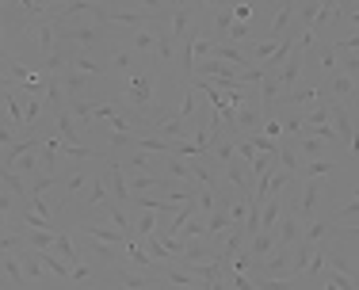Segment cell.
<instances>
[{
  "mask_svg": "<svg viewBox=\"0 0 359 290\" xmlns=\"http://www.w3.org/2000/svg\"><path fill=\"white\" fill-rule=\"evenodd\" d=\"M4 84L8 88H27V92H46V84H50V76H39V73H31L23 62H15L12 54L4 50Z\"/></svg>",
  "mask_w": 359,
  "mask_h": 290,
  "instance_id": "6da1fadb",
  "label": "cell"
},
{
  "mask_svg": "<svg viewBox=\"0 0 359 290\" xmlns=\"http://www.w3.org/2000/svg\"><path fill=\"white\" fill-rule=\"evenodd\" d=\"M325 96L332 99V104H355L359 99V92H355V76H348V73H332V76H325Z\"/></svg>",
  "mask_w": 359,
  "mask_h": 290,
  "instance_id": "7a4b0ae2",
  "label": "cell"
},
{
  "mask_svg": "<svg viewBox=\"0 0 359 290\" xmlns=\"http://www.w3.org/2000/svg\"><path fill=\"white\" fill-rule=\"evenodd\" d=\"M290 260H294L290 249H279V244H276V252H271L268 260H260L252 271H260L264 279H290Z\"/></svg>",
  "mask_w": 359,
  "mask_h": 290,
  "instance_id": "3957f363",
  "label": "cell"
},
{
  "mask_svg": "<svg viewBox=\"0 0 359 290\" xmlns=\"http://www.w3.org/2000/svg\"><path fill=\"white\" fill-rule=\"evenodd\" d=\"M92 176H96V172H92ZM92 176H88V168H73V172L62 180V195H57V210H65V207H69V202L76 199V195H81V187H84V184H92Z\"/></svg>",
  "mask_w": 359,
  "mask_h": 290,
  "instance_id": "277c9868",
  "label": "cell"
},
{
  "mask_svg": "<svg viewBox=\"0 0 359 290\" xmlns=\"http://www.w3.org/2000/svg\"><path fill=\"white\" fill-rule=\"evenodd\" d=\"M199 12V4H172V23H168V27H172V39L180 42V46H187V27H191V15Z\"/></svg>",
  "mask_w": 359,
  "mask_h": 290,
  "instance_id": "5b68a950",
  "label": "cell"
},
{
  "mask_svg": "<svg viewBox=\"0 0 359 290\" xmlns=\"http://www.w3.org/2000/svg\"><path fill=\"white\" fill-rule=\"evenodd\" d=\"M298 229H302V221H298L294 210H287L283 221L276 226V244H279V249H290V244H298V241H302V233H298Z\"/></svg>",
  "mask_w": 359,
  "mask_h": 290,
  "instance_id": "8992f818",
  "label": "cell"
},
{
  "mask_svg": "<svg viewBox=\"0 0 359 290\" xmlns=\"http://www.w3.org/2000/svg\"><path fill=\"white\" fill-rule=\"evenodd\" d=\"M325 252H329V268L332 271H340V275H348V279H355V283H359V268L352 263L355 256H348L340 244H325Z\"/></svg>",
  "mask_w": 359,
  "mask_h": 290,
  "instance_id": "52a82bcc",
  "label": "cell"
},
{
  "mask_svg": "<svg viewBox=\"0 0 359 290\" xmlns=\"http://www.w3.org/2000/svg\"><path fill=\"white\" fill-rule=\"evenodd\" d=\"M84 237H92V241H104V244H126L130 237L123 233V229H107V226H96V221H84V226H76Z\"/></svg>",
  "mask_w": 359,
  "mask_h": 290,
  "instance_id": "ba28073f",
  "label": "cell"
},
{
  "mask_svg": "<svg viewBox=\"0 0 359 290\" xmlns=\"http://www.w3.org/2000/svg\"><path fill=\"white\" fill-rule=\"evenodd\" d=\"M298 138H290V134H283V141H279V168L283 172H290L298 180V172H302V160H298V149H294Z\"/></svg>",
  "mask_w": 359,
  "mask_h": 290,
  "instance_id": "9c48e42d",
  "label": "cell"
},
{
  "mask_svg": "<svg viewBox=\"0 0 359 290\" xmlns=\"http://www.w3.org/2000/svg\"><path fill=\"white\" fill-rule=\"evenodd\" d=\"M20 263H23V275H27V283H42V279L50 275V271H46V263H42V256H39L35 249H23ZM50 279H54V275H50Z\"/></svg>",
  "mask_w": 359,
  "mask_h": 290,
  "instance_id": "30bf717a",
  "label": "cell"
},
{
  "mask_svg": "<svg viewBox=\"0 0 359 290\" xmlns=\"http://www.w3.org/2000/svg\"><path fill=\"white\" fill-rule=\"evenodd\" d=\"M81 202H84L88 210H92V207H107V210L115 207V202L107 199V187H104V176H100V172L92 176V184H88V191L81 195Z\"/></svg>",
  "mask_w": 359,
  "mask_h": 290,
  "instance_id": "8fae6325",
  "label": "cell"
},
{
  "mask_svg": "<svg viewBox=\"0 0 359 290\" xmlns=\"http://www.w3.org/2000/svg\"><path fill=\"white\" fill-rule=\"evenodd\" d=\"M294 15H298V4H279L276 8V20H271V27H268V35H264V39L279 42V39H283V31H287V23L294 20Z\"/></svg>",
  "mask_w": 359,
  "mask_h": 290,
  "instance_id": "7c38bea8",
  "label": "cell"
},
{
  "mask_svg": "<svg viewBox=\"0 0 359 290\" xmlns=\"http://www.w3.org/2000/svg\"><path fill=\"white\" fill-rule=\"evenodd\" d=\"M92 84V76H84V73H76V69H65L62 73V92L69 96V104L73 99H84V88Z\"/></svg>",
  "mask_w": 359,
  "mask_h": 290,
  "instance_id": "4fadbf2b",
  "label": "cell"
},
{
  "mask_svg": "<svg viewBox=\"0 0 359 290\" xmlns=\"http://www.w3.org/2000/svg\"><path fill=\"white\" fill-rule=\"evenodd\" d=\"M176 57V39H172V27L161 23V39H157V54H153V65H168Z\"/></svg>",
  "mask_w": 359,
  "mask_h": 290,
  "instance_id": "5bb4252c",
  "label": "cell"
},
{
  "mask_svg": "<svg viewBox=\"0 0 359 290\" xmlns=\"http://www.w3.org/2000/svg\"><path fill=\"white\" fill-rule=\"evenodd\" d=\"M249 252H252V260H256V263L268 260V256L276 252V233H271V229H260V233H256L252 241H249Z\"/></svg>",
  "mask_w": 359,
  "mask_h": 290,
  "instance_id": "9a60e30c",
  "label": "cell"
},
{
  "mask_svg": "<svg viewBox=\"0 0 359 290\" xmlns=\"http://www.w3.org/2000/svg\"><path fill=\"white\" fill-rule=\"evenodd\" d=\"M210 12H215V27H218V42H226L229 27H233V4H210Z\"/></svg>",
  "mask_w": 359,
  "mask_h": 290,
  "instance_id": "2e32d148",
  "label": "cell"
},
{
  "mask_svg": "<svg viewBox=\"0 0 359 290\" xmlns=\"http://www.w3.org/2000/svg\"><path fill=\"white\" fill-rule=\"evenodd\" d=\"M54 130L62 134V141H65V145H76V138H81V134H76V118H73V111H69V107H65L62 115L54 118Z\"/></svg>",
  "mask_w": 359,
  "mask_h": 290,
  "instance_id": "e0dca14e",
  "label": "cell"
},
{
  "mask_svg": "<svg viewBox=\"0 0 359 290\" xmlns=\"http://www.w3.org/2000/svg\"><path fill=\"white\" fill-rule=\"evenodd\" d=\"M283 214H287L283 202H279V199H268V202H264V210H260V229H271V233H276V226L283 221Z\"/></svg>",
  "mask_w": 359,
  "mask_h": 290,
  "instance_id": "ac0fdd59",
  "label": "cell"
},
{
  "mask_svg": "<svg viewBox=\"0 0 359 290\" xmlns=\"http://www.w3.org/2000/svg\"><path fill=\"white\" fill-rule=\"evenodd\" d=\"M142 249L149 252V260H153V263H172V256H168V249H165V241H161L157 233L142 237Z\"/></svg>",
  "mask_w": 359,
  "mask_h": 290,
  "instance_id": "d6986e66",
  "label": "cell"
},
{
  "mask_svg": "<svg viewBox=\"0 0 359 290\" xmlns=\"http://www.w3.org/2000/svg\"><path fill=\"white\" fill-rule=\"evenodd\" d=\"M329 237H332V226H329V221H310V226L302 229V241L313 244V249H318L321 241H329Z\"/></svg>",
  "mask_w": 359,
  "mask_h": 290,
  "instance_id": "ffe728a7",
  "label": "cell"
},
{
  "mask_svg": "<svg viewBox=\"0 0 359 290\" xmlns=\"http://www.w3.org/2000/svg\"><path fill=\"white\" fill-rule=\"evenodd\" d=\"M54 252L62 256V260H69L73 268H76V263H84V256H81V249H76V241H73V237H65V233H57V244H54Z\"/></svg>",
  "mask_w": 359,
  "mask_h": 290,
  "instance_id": "44dd1931",
  "label": "cell"
},
{
  "mask_svg": "<svg viewBox=\"0 0 359 290\" xmlns=\"http://www.w3.org/2000/svg\"><path fill=\"white\" fill-rule=\"evenodd\" d=\"M57 244V233H46V229H31L27 233V249H35V252H50Z\"/></svg>",
  "mask_w": 359,
  "mask_h": 290,
  "instance_id": "7402d4cb",
  "label": "cell"
},
{
  "mask_svg": "<svg viewBox=\"0 0 359 290\" xmlns=\"http://www.w3.org/2000/svg\"><path fill=\"white\" fill-rule=\"evenodd\" d=\"M134 57H138V54H134L130 46H126V50H111V54H107V65H111V69H130V73H134Z\"/></svg>",
  "mask_w": 359,
  "mask_h": 290,
  "instance_id": "603a6c76",
  "label": "cell"
},
{
  "mask_svg": "<svg viewBox=\"0 0 359 290\" xmlns=\"http://www.w3.org/2000/svg\"><path fill=\"white\" fill-rule=\"evenodd\" d=\"M165 168H168V180H180V184L191 176V160H184V157H168Z\"/></svg>",
  "mask_w": 359,
  "mask_h": 290,
  "instance_id": "cb8c5ba5",
  "label": "cell"
},
{
  "mask_svg": "<svg viewBox=\"0 0 359 290\" xmlns=\"http://www.w3.org/2000/svg\"><path fill=\"white\" fill-rule=\"evenodd\" d=\"M332 168H337V165H332V160H325V157L321 160H310V165L298 172V180H302V176H306V180H321V176H329Z\"/></svg>",
  "mask_w": 359,
  "mask_h": 290,
  "instance_id": "d4e9b609",
  "label": "cell"
},
{
  "mask_svg": "<svg viewBox=\"0 0 359 290\" xmlns=\"http://www.w3.org/2000/svg\"><path fill=\"white\" fill-rule=\"evenodd\" d=\"M149 233H157V218H153V210H142L138 218H134V237H149Z\"/></svg>",
  "mask_w": 359,
  "mask_h": 290,
  "instance_id": "484cf974",
  "label": "cell"
},
{
  "mask_svg": "<svg viewBox=\"0 0 359 290\" xmlns=\"http://www.w3.org/2000/svg\"><path fill=\"white\" fill-rule=\"evenodd\" d=\"M20 221H23L27 229H46V233H57V226H54V221H50V218H42V214H35V210H23Z\"/></svg>",
  "mask_w": 359,
  "mask_h": 290,
  "instance_id": "4316f807",
  "label": "cell"
},
{
  "mask_svg": "<svg viewBox=\"0 0 359 290\" xmlns=\"http://www.w3.org/2000/svg\"><path fill=\"white\" fill-rule=\"evenodd\" d=\"M298 145H302V157H310V160H321V153L329 149L321 138H298Z\"/></svg>",
  "mask_w": 359,
  "mask_h": 290,
  "instance_id": "83f0119b",
  "label": "cell"
},
{
  "mask_svg": "<svg viewBox=\"0 0 359 290\" xmlns=\"http://www.w3.org/2000/svg\"><path fill=\"white\" fill-rule=\"evenodd\" d=\"M348 218H359V191H355L352 202H344V207L332 210V221H348Z\"/></svg>",
  "mask_w": 359,
  "mask_h": 290,
  "instance_id": "f1b7e54d",
  "label": "cell"
},
{
  "mask_svg": "<svg viewBox=\"0 0 359 290\" xmlns=\"http://www.w3.org/2000/svg\"><path fill=\"white\" fill-rule=\"evenodd\" d=\"M237 157H241V160H249V165H252L256 157H260V149L252 145V138H237Z\"/></svg>",
  "mask_w": 359,
  "mask_h": 290,
  "instance_id": "f546056e",
  "label": "cell"
},
{
  "mask_svg": "<svg viewBox=\"0 0 359 290\" xmlns=\"http://www.w3.org/2000/svg\"><path fill=\"white\" fill-rule=\"evenodd\" d=\"M264 138H271V141H276V138H283V123H279V118H264Z\"/></svg>",
  "mask_w": 359,
  "mask_h": 290,
  "instance_id": "4dcf8cb0",
  "label": "cell"
},
{
  "mask_svg": "<svg viewBox=\"0 0 359 290\" xmlns=\"http://www.w3.org/2000/svg\"><path fill=\"white\" fill-rule=\"evenodd\" d=\"M332 237H337V241H359V221H355V226H337V229H332Z\"/></svg>",
  "mask_w": 359,
  "mask_h": 290,
  "instance_id": "1f68e13d",
  "label": "cell"
},
{
  "mask_svg": "<svg viewBox=\"0 0 359 290\" xmlns=\"http://www.w3.org/2000/svg\"><path fill=\"white\" fill-rule=\"evenodd\" d=\"M340 73L355 76L359 73V54H340Z\"/></svg>",
  "mask_w": 359,
  "mask_h": 290,
  "instance_id": "d6a6232c",
  "label": "cell"
},
{
  "mask_svg": "<svg viewBox=\"0 0 359 290\" xmlns=\"http://www.w3.org/2000/svg\"><path fill=\"white\" fill-rule=\"evenodd\" d=\"M344 20H352L359 27V4H344Z\"/></svg>",
  "mask_w": 359,
  "mask_h": 290,
  "instance_id": "836d02e7",
  "label": "cell"
}]
</instances>
